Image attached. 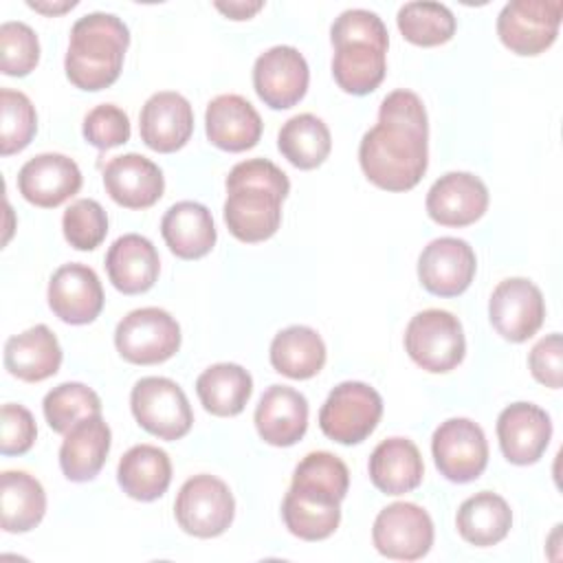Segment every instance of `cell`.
<instances>
[{
	"instance_id": "cell-7",
	"label": "cell",
	"mask_w": 563,
	"mask_h": 563,
	"mask_svg": "<svg viewBox=\"0 0 563 563\" xmlns=\"http://www.w3.org/2000/svg\"><path fill=\"white\" fill-rule=\"evenodd\" d=\"M383 416L380 394L361 380L339 383L319 411L321 431L339 444L363 442Z\"/></svg>"
},
{
	"instance_id": "cell-37",
	"label": "cell",
	"mask_w": 563,
	"mask_h": 563,
	"mask_svg": "<svg viewBox=\"0 0 563 563\" xmlns=\"http://www.w3.org/2000/svg\"><path fill=\"white\" fill-rule=\"evenodd\" d=\"M44 418L57 433H68L77 422L101 413V400L84 383H62L44 396Z\"/></svg>"
},
{
	"instance_id": "cell-3",
	"label": "cell",
	"mask_w": 563,
	"mask_h": 563,
	"mask_svg": "<svg viewBox=\"0 0 563 563\" xmlns=\"http://www.w3.org/2000/svg\"><path fill=\"white\" fill-rule=\"evenodd\" d=\"M288 176L266 158L233 165L227 176L224 222L240 242H264L279 229L282 200L288 196Z\"/></svg>"
},
{
	"instance_id": "cell-25",
	"label": "cell",
	"mask_w": 563,
	"mask_h": 563,
	"mask_svg": "<svg viewBox=\"0 0 563 563\" xmlns=\"http://www.w3.org/2000/svg\"><path fill=\"white\" fill-rule=\"evenodd\" d=\"M106 271L117 290L123 295H139L156 284L161 260L147 238L139 233H125L117 238L108 249Z\"/></svg>"
},
{
	"instance_id": "cell-20",
	"label": "cell",
	"mask_w": 563,
	"mask_h": 563,
	"mask_svg": "<svg viewBox=\"0 0 563 563\" xmlns=\"http://www.w3.org/2000/svg\"><path fill=\"white\" fill-rule=\"evenodd\" d=\"M488 207L486 185L468 172L440 176L427 194V213L442 227H466L484 216Z\"/></svg>"
},
{
	"instance_id": "cell-4",
	"label": "cell",
	"mask_w": 563,
	"mask_h": 563,
	"mask_svg": "<svg viewBox=\"0 0 563 563\" xmlns=\"http://www.w3.org/2000/svg\"><path fill=\"white\" fill-rule=\"evenodd\" d=\"M334 46L332 75L350 95L376 90L387 70L389 33L383 20L367 9H347L330 26Z\"/></svg>"
},
{
	"instance_id": "cell-44",
	"label": "cell",
	"mask_w": 563,
	"mask_h": 563,
	"mask_svg": "<svg viewBox=\"0 0 563 563\" xmlns=\"http://www.w3.org/2000/svg\"><path fill=\"white\" fill-rule=\"evenodd\" d=\"M213 7L218 9V11H222L227 18H231V20H246V18H251L253 13H257L262 7H264V2L262 0H255V2H213Z\"/></svg>"
},
{
	"instance_id": "cell-42",
	"label": "cell",
	"mask_w": 563,
	"mask_h": 563,
	"mask_svg": "<svg viewBox=\"0 0 563 563\" xmlns=\"http://www.w3.org/2000/svg\"><path fill=\"white\" fill-rule=\"evenodd\" d=\"M2 422H0V453L2 455H22L26 453L37 435L35 420L31 411L22 405L7 402L2 405Z\"/></svg>"
},
{
	"instance_id": "cell-18",
	"label": "cell",
	"mask_w": 563,
	"mask_h": 563,
	"mask_svg": "<svg viewBox=\"0 0 563 563\" xmlns=\"http://www.w3.org/2000/svg\"><path fill=\"white\" fill-rule=\"evenodd\" d=\"M81 187L77 163L64 154L46 152L29 158L18 172V189L35 207L53 209L73 198Z\"/></svg>"
},
{
	"instance_id": "cell-21",
	"label": "cell",
	"mask_w": 563,
	"mask_h": 563,
	"mask_svg": "<svg viewBox=\"0 0 563 563\" xmlns=\"http://www.w3.org/2000/svg\"><path fill=\"white\" fill-rule=\"evenodd\" d=\"M141 141L154 152L180 150L194 132V110L189 101L174 90L154 92L139 114Z\"/></svg>"
},
{
	"instance_id": "cell-11",
	"label": "cell",
	"mask_w": 563,
	"mask_h": 563,
	"mask_svg": "<svg viewBox=\"0 0 563 563\" xmlns=\"http://www.w3.org/2000/svg\"><path fill=\"white\" fill-rule=\"evenodd\" d=\"M561 0H510L497 15V35L517 55H539L559 35Z\"/></svg>"
},
{
	"instance_id": "cell-43",
	"label": "cell",
	"mask_w": 563,
	"mask_h": 563,
	"mask_svg": "<svg viewBox=\"0 0 563 563\" xmlns=\"http://www.w3.org/2000/svg\"><path fill=\"white\" fill-rule=\"evenodd\" d=\"M528 365L532 376L552 389L561 387L563 380V341L559 332L543 336L528 356Z\"/></svg>"
},
{
	"instance_id": "cell-35",
	"label": "cell",
	"mask_w": 563,
	"mask_h": 563,
	"mask_svg": "<svg viewBox=\"0 0 563 563\" xmlns=\"http://www.w3.org/2000/svg\"><path fill=\"white\" fill-rule=\"evenodd\" d=\"M277 147L284 154V158H288V163H292L299 169H314L319 167L332 147V136L328 125L310 114H295L290 117L279 134H277Z\"/></svg>"
},
{
	"instance_id": "cell-45",
	"label": "cell",
	"mask_w": 563,
	"mask_h": 563,
	"mask_svg": "<svg viewBox=\"0 0 563 563\" xmlns=\"http://www.w3.org/2000/svg\"><path fill=\"white\" fill-rule=\"evenodd\" d=\"M31 9H35V11H42V13H62V11H66V9H73L77 2L75 0H68V2H62V4H46V2H33V0H29L26 2Z\"/></svg>"
},
{
	"instance_id": "cell-22",
	"label": "cell",
	"mask_w": 563,
	"mask_h": 563,
	"mask_svg": "<svg viewBox=\"0 0 563 563\" xmlns=\"http://www.w3.org/2000/svg\"><path fill=\"white\" fill-rule=\"evenodd\" d=\"M103 187L108 196L125 209L152 207L165 189L161 167L143 154L114 156L103 169Z\"/></svg>"
},
{
	"instance_id": "cell-16",
	"label": "cell",
	"mask_w": 563,
	"mask_h": 563,
	"mask_svg": "<svg viewBox=\"0 0 563 563\" xmlns=\"http://www.w3.org/2000/svg\"><path fill=\"white\" fill-rule=\"evenodd\" d=\"M475 268V251L460 238H435L418 257L420 284L438 297L462 295L471 286Z\"/></svg>"
},
{
	"instance_id": "cell-14",
	"label": "cell",
	"mask_w": 563,
	"mask_h": 563,
	"mask_svg": "<svg viewBox=\"0 0 563 563\" xmlns=\"http://www.w3.org/2000/svg\"><path fill=\"white\" fill-rule=\"evenodd\" d=\"M308 62L295 46H273L253 64V88L273 110H286L301 101L308 90Z\"/></svg>"
},
{
	"instance_id": "cell-39",
	"label": "cell",
	"mask_w": 563,
	"mask_h": 563,
	"mask_svg": "<svg viewBox=\"0 0 563 563\" xmlns=\"http://www.w3.org/2000/svg\"><path fill=\"white\" fill-rule=\"evenodd\" d=\"M62 229L73 249L92 251L106 240L108 216L97 200L79 198L64 211Z\"/></svg>"
},
{
	"instance_id": "cell-17",
	"label": "cell",
	"mask_w": 563,
	"mask_h": 563,
	"mask_svg": "<svg viewBox=\"0 0 563 563\" xmlns=\"http://www.w3.org/2000/svg\"><path fill=\"white\" fill-rule=\"evenodd\" d=\"M48 306L64 323L84 325L99 317L103 288L97 273L86 264H64L48 282Z\"/></svg>"
},
{
	"instance_id": "cell-24",
	"label": "cell",
	"mask_w": 563,
	"mask_h": 563,
	"mask_svg": "<svg viewBox=\"0 0 563 563\" xmlns=\"http://www.w3.org/2000/svg\"><path fill=\"white\" fill-rule=\"evenodd\" d=\"M207 139L227 152H244L262 136V117L240 95H218L205 112Z\"/></svg>"
},
{
	"instance_id": "cell-15",
	"label": "cell",
	"mask_w": 563,
	"mask_h": 563,
	"mask_svg": "<svg viewBox=\"0 0 563 563\" xmlns=\"http://www.w3.org/2000/svg\"><path fill=\"white\" fill-rule=\"evenodd\" d=\"M493 328L508 341H528L545 319L541 290L526 277H510L495 286L488 301Z\"/></svg>"
},
{
	"instance_id": "cell-5",
	"label": "cell",
	"mask_w": 563,
	"mask_h": 563,
	"mask_svg": "<svg viewBox=\"0 0 563 563\" xmlns=\"http://www.w3.org/2000/svg\"><path fill=\"white\" fill-rule=\"evenodd\" d=\"M130 31L114 13H86L70 29L64 70L73 86L81 90H103L112 86L123 68Z\"/></svg>"
},
{
	"instance_id": "cell-40",
	"label": "cell",
	"mask_w": 563,
	"mask_h": 563,
	"mask_svg": "<svg viewBox=\"0 0 563 563\" xmlns=\"http://www.w3.org/2000/svg\"><path fill=\"white\" fill-rule=\"evenodd\" d=\"M40 62V42L24 22H4L0 26V68L9 77L29 75Z\"/></svg>"
},
{
	"instance_id": "cell-6",
	"label": "cell",
	"mask_w": 563,
	"mask_h": 563,
	"mask_svg": "<svg viewBox=\"0 0 563 563\" xmlns=\"http://www.w3.org/2000/svg\"><path fill=\"white\" fill-rule=\"evenodd\" d=\"M405 350L411 361L427 372H451L462 363L466 352L460 319L440 308L413 314L405 330Z\"/></svg>"
},
{
	"instance_id": "cell-30",
	"label": "cell",
	"mask_w": 563,
	"mask_h": 563,
	"mask_svg": "<svg viewBox=\"0 0 563 563\" xmlns=\"http://www.w3.org/2000/svg\"><path fill=\"white\" fill-rule=\"evenodd\" d=\"M117 479L128 497L139 501H154L169 488V455L154 444H136L128 449L119 460Z\"/></svg>"
},
{
	"instance_id": "cell-2",
	"label": "cell",
	"mask_w": 563,
	"mask_h": 563,
	"mask_svg": "<svg viewBox=\"0 0 563 563\" xmlns=\"http://www.w3.org/2000/svg\"><path fill=\"white\" fill-rule=\"evenodd\" d=\"M350 473L330 451L308 453L292 473L282 501V517L290 534L303 541L328 539L341 521V501L347 495Z\"/></svg>"
},
{
	"instance_id": "cell-29",
	"label": "cell",
	"mask_w": 563,
	"mask_h": 563,
	"mask_svg": "<svg viewBox=\"0 0 563 563\" xmlns=\"http://www.w3.org/2000/svg\"><path fill=\"white\" fill-rule=\"evenodd\" d=\"M424 464L407 438H387L369 455V479L385 495H402L422 482Z\"/></svg>"
},
{
	"instance_id": "cell-12",
	"label": "cell",
	"mask_w": 563,
	"mask_h": 563,
	"mask_svg": "<svg viewBox=\"0 0 563 563\" xmlns=\"http://www.w3.org/2000/svg\"><path fill=\"white\" fill-rule=\"evenodd\" d=\"M438 471L455 484L477 479L488 464V442L479 424L468 418L444 420L431 438Z\"/></svg>"
},
{
	"instance_id": "cell-36",
	"label": "cell",
	"mask_w": 563,
	"mask_h": 563,
	"mask_svg": "<svg viewBox=\"0 0 563 563\" xmlns=\"http://www.w3.org/2000/svg\"><path fill=\"white\" fill-rule=\"evenodd\" d=\"M402 37L416 46H438L453 37L455 15L442 2H407L396 15Z\"/></svg>"
},
{
	"instance_id": "cell-13",
	"label": "cell",
	"mask_w": 563,
	"mask_h": 563,
	"mask_svg": "<svg viewBox=\"0 0 563 563\" xmlns=\"http://www.w3.org/2000/svg\"><path fill=\"white\" fill-rule=\"evenodd\" d=\"M372 541L387 559L416 561L433 545V521L418 504L394 501L376 515Z\"/></svg>"
},
{
	"instance_id": "cell-1",
	"label": "cell",
	"mask_w": 563,
	"mask_h": 563,
	"mask_svg": "<svg viewBox=\"0 0 563 563\" xmlns=\"http://www.w3.org/2000/svg\"><path fill=\"white\" fill-rule=\"evenodd\" d=\"M429 123L422 99L411 90L389 92L378 123L358 145V163L369 183L387 191H407L420 183L429 163Z\"/></svg>"
},
{
	"instance_id": "cell-10",
	"label": "cell",
	"mask_w": 563,
	"mask_h": 563,
	"mask_svg": "<svg viewBox=\"0 0 563 563\" xmlns=\"http://www.w3.org/2000/svg\"><path fill=\"white\" fill-rule=\"evenodd\" d=\"M174 515L187 534L211 539L231 526L235 501L229 486L220 477L200 473L180 486Z\"/></svg>"
},
{
	"instance_id": "cell-41",
	"label": "cell",
	"mask_w": 563,
	"mask_h": 563,
	"mask_svg": "<svg viewBox=\"0 0 563 563\" xmlns=\"http://www.w3.org/2000/svg\"><path fill=\"white\" fill-rule=\"evenodd\" d=\"M84 139L97 150H110L130 139V119L114 103L95 106L84 117Z\"/></svg>"
},
{
	"instance_id": "cell-32",
	"label": "cell",
	"mask_w": 563,
	"mask_h": 563,
	"mask_svg": "<svg viewBox=\"0 0 563 563\" xmlns=\"http://www.w3.org/2000/svg\"><path fill=\"white\" fill-rule=\"evenodd\" d=\"M46 512V493L42 484L24 471H4L0 475V523L4 532H29Z\"/></svg>"
},
{
	"instance_id": "cell-28",
	"label": "cell",
	"mask_w": 563,
	"mask_h": 563,
	"mask_svg": "<svg viewBox=\"0 0 563 563\" xmlns=\"http://www.w3.org/2000/svg\"><path fill=\"white\" fill-rule=\"evenodd\" d=\"M110 427L99 416L84 418L64 438L59 446V466L70 482H88L97 477L110 451Z\"/></svg>"
},
{
	"instance_id": "cell-8",
	"label": "cell",
	"mask_w": 563,
	"mask_h": 563,
	"mask_svg": "<svg viewBox=\"0 0 563 563\" xmlns=\"http://www.w3.org/2000/svg\"><path fill=\"white\" fill-rule=\"evenodd\" d=\"M114 345L134 365H156L178 352L180 325L163 308H136L119 321Z\"/></svg>"
},
{
	"instance_id": "cell-34",
	"label": "cell",
	"mask_w": 563,
	"mask_h": 563,
	"mask_svg": "<svg viewBox=\"0 0 563 563\" xmlns=\"http://www.w3.org/2000/svg\"><path fill=\"white\" fill-rule=\"evenodd\" d=\"M253 391L251 374L235 363H216L196 380V394L202 407L220 418L238 416Z\"/></svg>"
},
{
	"instance_id": "cell-31",
	"label": "cell",
	"mask_w": 563,
	"mask_h": 563,
	"mask_svg": "<svg viewBox=\"0 0 563 563\" xmlns=\"http://www.w3.org/2000/svg\"><path fill=\"white\" fill-rule=\"evenodd\" d=\"M455 526L464 541L477 548H488L506 539L512 526V512L504 497L490 490H479L462 501Z\"/></svg>"
},
{
	"instance_id": "cell-23",
	"label": "cell",
	"mask_w": 563,
	"mask_h": 563,
	"mask_svg": "<svg viewBox=\"0 0 563 563\" xmlns=\"http://www.w3.org/2000/svg\"><path fill=\"white\" fill-rule=\"evenodd\" d=\"M253 420L264 442L292 446L308 429V400L292 387L271 385L262 394Z\"/></svg>"
},
{
	"instance_id": "cell-26",
	"label": "cell",
	"mask_w": 563,
	"mask_h": 563,
	"mask_svg": "<svg viewBox=\"0 0 563 563\" xmlns=\"http://www.w3.org/2000/svg\"><path fill=\"white\" fill-rule=\"evenodd\" d=\"M62 347L48 325L37 323L4 343V367L24 383H40L57 374Z\"/></svg>"
},
{
	"instance_id": "cell-33",
	"label": "cell",
	"mask_w": 563,
	"mask_h": 563,
	"mask_svg": "<svg viewBox=\"0 0 563 563\" xmlns=\"http://www.w3.org/2000/svg\"><path fill=\"white\" fill-rule=\"evenodd\" d=\"M325 363V343L317 330L308 325H290L271 341V365L275 372L306 380L321 372Z\"/></svg>"
},
{
	"instance_id": "cell-27",
	"label": "cell",
	"mask_w": 563,
	"mask_h": 563,
	"mask_svg": "<svg viewBox=\"0 0 563 563\" xmlns=\"http://www.w3.org/2000/svg\"><path fill=\"white\" fill-rule=\"evenodd\" d=\"M161 233L169 251L180 260L207 255L218 238L211 211L194 200L172 205L161 220Z\"/></svg>"
},
{
	"instance_id": "cell-9",
	"label": "cell",
	"mask_w": 563,
	"mask_h": 563,
	"mask_svg": "<svg viewBox=\"0 0 563 563\" xmlns=\"http://www.w3.org/2000/svg\"><path fill=\"white\" fill-rule=\"evenodd\" d=\"M130 407L136 422L161 440H178L189 433L194 413L178 383L165 376H145L136 380L130 394Z\"/></svg>"
},
{
	"instance_id": "cell-19",
	"label": "cell",
	"mask_w": 563,
	"mask_h": 563,
	"mask_svg": "<svg viewBox=\"0 0 563 563\" xmlns=\"http://www.w3.org/2000/svg\"><path fill=\"white\" fill-rule=\"evenodd\" d=\"M552 438L550 416L532 402H512L497 418V440L508 462L534 464Z\"/></svg>"
},
{
	"instance_id": "cell-38",
	"label": "cell",
	"mask_w": 563,
	"mask_h": 563,
	"mask_svg": "<svg viewBox=\"0 0 563 563\" xmlns=\"http://www.w3.org/2000/svg\"><path fill=\"white\" fill-rule=\"evenodd\" d=\"M37 130V114L31 99L11 88L0 90V152L2 156L24 150Z\"/></svg>"
}]
</instances>
